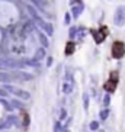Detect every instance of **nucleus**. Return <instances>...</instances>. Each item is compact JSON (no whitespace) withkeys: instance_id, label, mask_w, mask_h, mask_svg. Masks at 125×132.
Instances as JSON below:
<instances>
[{"instance_id":"obj_1","label":"nucleus","mask_w":125,"mask_h":132,"mask_svg":"<svg viewBox=\"0 0 125 132\" xmlns=\"http://www.w3.org/2000/svg\"><path fill=\"white\" fill-rule=\"evenodd\" d=\"M25 64L22 61L13 58H0V70L2 71H7V70H19L22 68Z\"/></svg>"},{"instance_id":"obj_2","label":"nucleus","mask_w":125,"mask_h":132,"mask_svg":"<svg viewBox=\"0 0 125 132\" xmlns=\"http://www.w3.org/2000/svg\"><path fill=\"white\" fill-rule=\"evenodd\" d=\"M125 54V45L124 42H121V41H116V42H113L112 45V55H113V58H122Z\"/></svg>"},{"instance_id":"obj_3","label":"nucleus","mask_w":125,"mask_h":132,"mask_svg":"<svg viewBox=\"0 0 125 132\" xmlns=\"http://www.w3.org/2000/svg\"><path fill=\"white\" fill-rule=\"evenodd\" d=\"M113 20H115V25L116 26H124L125 23V7H118L115 16H113Z\"/></svg>"},{"instance_id":"obj_4","label":"nucleus","mask_w":125,"mask_h":132,"mask_svg":"<svg viewBox=\"0 0 125 132\" xmlns=\"http://www.w3.org/2000/svg\"><path fill=\"white\" fill-rule=\"evenodd\" d=\"M4 89L7 90V92H13V93H15L18 97H22V99H25V100L31 97L28 92H25V90H20V89H16V87H13V86H6Z\"/></svg>"},{"instance_id":"obj_5","label":"nucleus","mask_w":125,"mask_h":132,"mask_svg":"<svg viewBox=\"0 0 125 132\" xmlns=\"http://www.w3.org/2000/svg\"><path fill=\"white\" fill-rule=\"evenodd\" d=\"M92 36L95 38L96 44L103 42V39L106 38V29H100V31H92Z\"/></svg>"},{"instance_id":"obj_6","label":"nucleus","mask_w":125,"mask_h":132,"mask_svg":"<svg viewBox=\"0 0 125 132\" xmlns=\"http://www.w3.org/2000/svg\"><path fill=\"white\" fill-rule=\"evenodd\" d=\"M116 84H118L116 80H112V78H111V80H108V81L103 84V89H105L108 93H113L115 89H116Z\"/></svg>"},{"instance_id":"obj_7","label":"nucleus","mask_w":125,"mask_h":132,"mask_svg":"<svg viewBox=\"0 0 125 132\" xmlns=\"http://www.w3.org/2000/svg\"><path fill=\"white\" fill-rule=\"evenodd\" d=\"M12 78H13V74L7 73V71H2V70H0V81H2V83L12 81Z\"/></svg>"},{"instance_id":"obj_8","label":"nucleus","mask_w":125,"mask_h":132,"mask_svg":"<svg viewBox=\"0 0 125 132\" xmlns=\"http://www.w3.org/2000/svg\"><path fill=\"white\" fill-rule=\"evenodd\" d=\"M82 10H83V6H82V4H77V6H74V7L71 9L73 16H74V18H79V15L82 13Z\"/></svg>"},{"instance_id":"obj_9","label":"nucleus","mask_w":125,"mask_h":132,"mask_svg":"<svg viewBox=\"0 0 125 132\" xmlns=\"http://www.w3.org/2000/svg\"><path fill=\"white\" fill-rule=\"evenodd\" d=\"M38 38H39V41H41V44H42V47H45V48H47L48 45H50V42H48V39L45 38V35H44L42 32H39V34H38Z\"/></svg>"},{"instance_id":"obj_10","label":"nucleus","mask_w":125,"mask_h":132,"mask_svg":"<svg viewBox=\"0 0 125 132\" xmlns=\"http://www.w3.org/2000/svg\"><path fill=\"white\" fill-rule=\"evenodd\" d=\"M74 44L73 42H67V45H66V54L67 55H70V54H73L74 52Z\"/></svg>"},{"instance_id":"obj_11","label":"nucleus","mask_w":125,"mask_h":132,"mask_svg":"<svg viewBox=\"0 0 125 132\" xmlns=\"http://www.w3.org/2000/svg\"><path fill=\"white\" fill-rule=\"evenodd\" d=\"M44 55H45V50H44V48H41V50L36 51L35 58H36V60H42V58H44Z\"/></svg>"},{"instance_id":"obj_12","label":"nucleus","mask_w":125,"mask_h":132,"mask_svg":"<svg viewBox=\"0 0 125 132\" xmlns=\"http://www.w3.org/2000/svg\"><path fill=\"white\" fill-rule=\"evenodd\" d=\"M99 116H100V119H102V120H105L106 118L109 116V110H108V109H105V110H102V112L99 113Z\"/></svg>"},{"instance_id":"obj_13","label":"nucleus","mask_w":125,"mask_h":132,"mask_svg":"<svg viewBox=\"0 0 125 132\" xmlns=\"http://www.w3.org/2000/svg\"><path fill=\"white\" fill-rule=\"evenodd\" d=\"M83 100H84V109H87L89 108V94L87 93L83 94Z\"/></svg>"},{"instance_id":"obj_14","label":"nucleus","mask_w":125,"mask_h":132,"mask_svg":"<svg viewBox=\"0 0 125 132\" xmlns=\"http://www.w3.org/2000/svg\"><path fill=\"white\" fill-rule=\"evenodd\" d=\"M62 90H64V93L66 94H68V93H71V86L70 84H64V87H62Z\"/></svg>"},{"instance_id":"obj_15","label":"nucleus","mask_w":125,"mask_h":132,"mask_svg":"<svg viewBox=\"0 0 125 132\" xmlns=\"http://www.w3.org/2000/svg\"><path fill=\"white\" fill-rule=\"evenodd\" d=\"M98 128H99V123L96 122V120H93V122L90 123V129H92V131H96Z\"/></svg>"},{"instance_id":"obj_16","label":"nucleus","mask_w":125,"mask_h":132,"mask_svg":"<svg viewBox=\"0 0 125 132\" xmlns=\"http://www.w3.org/2000/svg\"><path fill=\"white\" fill-rule=\"evenodd\" d=\"M103 103H105V106H108L111 103V97L109 94H105V97H103Z\"/></svg>"},{"instance_id":"obj_17","label":"nucleus","mask_w":125,"mask_h":132,"mask_svg":"<svg viewBox=\"0 0 125 132\" xmlns=\"http://www.w3.org/2000/svg\"><path fill=\"white\" fill-rule=\"evenodd\" d=\"M7 96V90L6 89H0V97H6Z\"/></svg>"},{"instance_id":"obj_18","label":"nucleus","mask_w":125,"mask_h":132,"mask_svg":"<svg viewBox=\"0 0 125 132\" xmlns=\"http://www.w3.org/2000/svg\"><path fill=\"white\" fill-rule=\"evenodd\" d=\"M12 105H13V108H18V109L22 108V105H20L19 102H16V100H13V102H12Z\"/></svg>"},{"instance_id":"obj_19","label":"nucleus","mask_w":125,"mask_h":132,"mask_svg":"<svg viewBox=\"0 0 125 132\" xmlns=\"http://www.w3.org/2000/svg\"><path fill=\"white\" fill-rule=\"evenodd\" d=\"M76 32H77V29H76V28H71V29H70V36H71V38H73V36H76Z\"/></svg>"},{"instance_id":"obj_20","label":"nucleus","mask_w":125,"mask_h":132,"mask_svg":"<svg viewBox=\"0 0 125 132\" xmlns=\"http://www.w3.org/2000/svg\"><path fill=\"white\" fill-rule=\"evenodd\" d=\"M32 2H34V3H35L39 9H42V3H41V0H32Z\"/></svg>"},{"instance_id":"obj_21","label":"nucleus","mask_w":125,"mask_h":132,"mask_svg":"<svg viewBox=\"0 0 125 132\" xmlns=\"http://www.w3.org/2000/svg\"><path fill=\"white\" fill-rule=\"evenodd\" d=\"M70 20H71V16L68 15V13H67V15H66V25L70 23Z\"/></svg>"},{"instance_id":"obj_22","label":"nucleus","mask_w":125,"mask_h":132,"mask_svg":"<svg viewBox=\"0 0 125 132\" xmlns=\"http://www.w3.org/2000/svg\"><path fill=\"white\" fill-rule=\"evenodd\" d=\"M54 129H55V131H62V128H61V125H60L58 122H57V123H55V128H54Z\"/></svg>"},{"instance_id":"obj_23","label":"nucleus","mask_w":125,"mask_h":132,"mask_svg":"<svg viewBox=\"0 0 125 132\" xmlns=\"http://www.w3.org/2000/svg\"><path fill=\"white\" fill-rule=\"evenodd\" d=\"M71 3H76V2H80V0H70Z\"/></svg>"}]
</instances>
